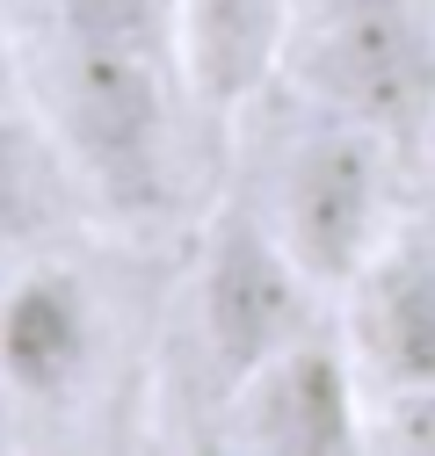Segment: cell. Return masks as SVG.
I'll list each match as a JSON object with an SVG mask.
<instances>
[{"label": "cell", "mask_w": 435, "mask_h": 456, "mask_svg": "<svg viewBox=\"0 0 435 456\" xmlns=\"http://www.w3.org/2000/svg\"><path fill=\"white\" fill-rule=\"evenodd\" d=\"M182 102L189 80L175 59L44 37V124L59 138L80 196H94L109 217L145 224L175 203Z\"/></svg>", "instance_id": "6da1fadb"}, {"label": "cell", "mask_w": 435, "mask_h": 456, "mask_svg": "<svg viewBox=\"0 0 435 456\" xmlns=\"http://www.w3.org/2000/svg\"><path fill=\"white\" fill-rule=\"evenodd\" d=\"M312 117H349L377 138H414L435 117L428 0H298L283 66Z\"/></svg>", "instance_id": "7a4b0ae2"}, {"label": "cell", "mask_w": 435, "mask_h": 456, "mask_svg": "<svg viewBox=\"0 0 435 456\" xmlns=\"http://www.w3.org/2000/svg\"><path fill=\"white\" fill-rule=\"evenodd\" d=\"M312 275L283 254V240L268 232L261 203H226L189 254V370L203 384V406L218 413L240 377H254L276 348H291L298 333H312Z\"/></svg>", "instance_id": "3957f363"}, {"label": "cell", "mask_w": 435, "mask_h": 456, "mask_svg": "<svg viewBox=\"0 0 435 456\" xmlns=\"http://www.w3.org/2000/svg\"><path fill=\"white\" fill-rule=\"evenodd\" d=\"M385 145L349 117H319L312 131H298L268 175V232L283 240V254L312 275V290H349L363 275V261L385 247Z\"/></svg>", "instance_id": "277c9868"}, {"label": "cell", "mask_w": 435, "mask_h": 456, "mask_svg": "<svg viewBox=\"0 0 435 456\" xmlns=\"http://www.w3.org/2000/svg\"><path fill=\"white\" fill-rule=\"evenodd\" d=\"M109 355V319L73 261H8L0 275V391L29 413H66L87 398Z\"/></svg>", "instance_id": "5b68a950"}, {"label": "cell", "mask_w": 435, "mask_h": 456, "mask_svg": "<svg viewBox=\"0 0 435 456\" xmlns=\"http://www.w3.org/2000/svg\"><path fill=\"white\" fill-rule=\"evenodd\" d=\"M363 420H370V384L349 340H326L312 326L226 391L218 442L261 456H334V449H363Z\"/></svg>", "instance_id": "8992f818"}, {"label": "cell", "mask_w": 435, "mask_h": 456, "mask_svg": "<svg viewBox=\"0 0 435 456\" xmlns=\"http://www.w3.org/2000/svg\"><path fill=\"white\" fill-rule=\"evenodd\" d=\"M349 355L370 391L435 384V247L385 240L349 282Z\"/></svg>", "instance_id": "52a82bcc"}, {"label": "cell", "mask_w": 435, "mask_h": 456, "mask_svg": "<svg viewBox=\"0 0 435 456\" xmlns=\"http://www.w3.org/2000/svg\"><path fill=\"white\" fill-rule=\"evenodd\" d=\"M298 0H182V80L203 109H240L283 66Z\"/></svg>", "instance_id": "ba28073f"}, {"label": "cell", "mask_w": 435, "mask_h": 456, "mask_svg": "<svg viewBox=\"0 0 435 456\" xmlns=\"http://www.w3.org/2000/svg\"><path fill=\"white\" fill-rule=\"evenodd\" d=\"M73 167L51 138V124H37L29 109L0 102V268L44 254L51 217L73 203Z\"/></svg>", "instance_id": "9c48e42d"}, {"label": "cell", "mask_w": 435, "mask_h": 456, "mask_svg": "<svg viewBox=\"0 0 435 456\" xmlns=\"http://www.w3.org/2000/svg\"><path fill=\"white\" fill-rule=\"evenodd\" d=\"M44 22H51L44 37L117 44L182 66V0H44Z\"/></svg>", "instance_id": "30bf717a"}, {"label": "cell", "mask_w": 435, "mask_h": 456, "mask_svg": "<svg viewBox=\"0 0 435 456\" xmlns=\"http://www.w3.org/2000/svg\"><path fill=\"white\" fill-rule=\"evenodd\" d=\"M363 449H406V456H435V384H392V391H370Z\"/></svg>", "instance_id": "8fae6325"}, {"label": "cell", "mask_w": 435, "mask_h": 456, "mask_svg": "<svg viewBox=\"0 0 435 456\" xmlns=\"http://www.w3.org/2000/svg\"><path fill=\"white\" fill-rule=\"evenodd\" d=\"M0 102H8V87H0Z\"/></svg>", "instance_id": "7c38bea8"}]
</instances>
